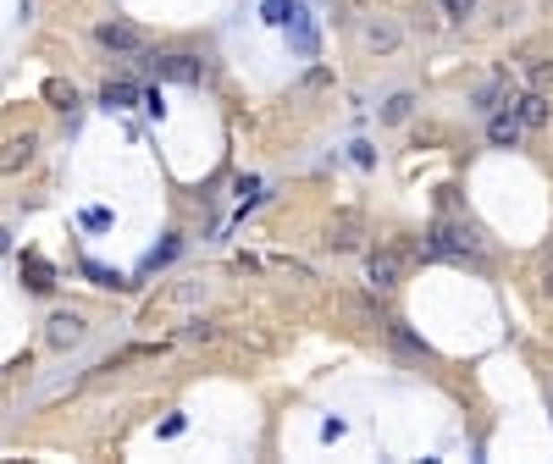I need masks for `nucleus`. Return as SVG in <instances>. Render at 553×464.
I'll return each instance as SVG.
<instances>
[{
    "label": "nucleus",
    "mask_w": 553,
    "mask_h": 464,
    "mask_svg": "<svg viewBox=\"0 0 553 464\" xmlns=\"http://www.w3.org/2000/svg\"><path fill=\"white\" fill-rule=\"evenodd\" d=\"M520 127H526V122H520L514 111H493V122H487V139H493V144H514Z\"/></svg>",
    "instance_id": "6e6552de"
},
{
    "label": "nucleus",
    "mask_w": 553,
    "mask_h": 464,
    "mask_svg": "<svg viewBox=\"0 0 553 464\" xmlns=\"http://www.w3.org/2000/svg\"><path fill=\"white\" fill-rule=\"evenodd\" d=\"M172 254H177V238H167V244H160V249H155V254H150V271H155V265H167V260H172Z\"/></svg>",
    "instance_id": "a211bd4d"
},
{
    "label": "nucleus",
    "mask_w": 553,
    "mask_h": 464,
    "mask_svg": "<svg viewBox=\"0 0 553 464\" xmlns=\"http://www.w3.org/2000/svg\"><path fill=\"white\" fill-rule=\"evenodd\" d=\"M155 73L172 78V83H200V61L194 56H167V61H155Z\"/></svg>",
    "instance_id": "0eeeda50"
},
{
    "label": "nucleus",
    "mask_w": 553,
    "mask_h": 464,
    "mask_svg": "<svg viewBox=\"0 0 553 464\" xmlns=\"http://www.w3.org/2000/svg\"><path fill=\"white\" fill-rule=\"evenodd\" d=\"M134 99H139L134 83H106V89H100V106H106V111H122V106H134Z\"/></svg>",
    "instance_id": "9b49d317"
},
{
    "label": "nucleus",
    "mask_w": 553,
    "mask_h": 464,
    "mask_svg": "<svg viewBox=\"0 0 553 464\" xmlns=\"http://www.w3.org/2000/svg\"><path fill=\"white\" fill-rule=\"evenodd\" d=\"M542 282H548V293H553V254H548V277H542Z\"/></svg>",
    "instance_id": "6ab92c4d"
},
{
    "label": "nucleus",
    "mask_w": 553,
    "mask_h": 464,
    "mask_svg": "<svg viewBox=\"0 0 553 464\" xmlns=\"http://www.w3.org/2000/svg\"><path fill=\"white\" fill-rule=\"evenodd\" d=\"M34 150H39V139H34V133H22V139H12L6 150H0V172H22V166L34 160Z\"/></svg>",
    "instance_id": "39448f33"
},
{
    "label": "nucleus",
    "mask_w": 553,
    "mask_h": 464,
    "mask_svg": "<svg viewBox=\"0 0 553 464\" xmlns=\"http://www.w3.org/2000/svg\"><path fill=\"white\" fill-rule=\"evenodd\" d=\"M22 271H28V288H34V293H50V288H56V282H50V265H45L39 254H28Z\"/></svg>",
    "instance_id": "f8f14e48"
},
{
    "label": "nucleus",
    "mask_w": 553,
    "mask_h": 464,
    "mask_svg": "<svg viewBox=\"0 0 553 464\" xmlns=\"http://www.w3.org/2000/svg\"><path fill=\"white\" fill-rule=\"evenodd\" d=\"M437 12H443L448 22H465V17L476 12V0H437Z\"/></svg>",
    "instance_id": "4468645a"
},
{
    "label": "nucleus",
    "mask_w": 553,
    "mask_h": 464,
    "mask_svg": "<svg viewBox=\"0 0 553 464\" xmlns=\"http://www.w3.org/2000/svg\"><path fill=\"white\" fill-rule=\"evenodd\" d=\"M366 282H371V288H399V254H393V249H376V254L366 260Z\"/></svg>",
    "instance_id": "20e7f679"
},
{
    "label": "nucleus",
    "mask_w": 553,
    "mask_h": 464,
    "mask_svg": "<svg viewBox=\"0 0 553 464\" xmlns=\"http://www.w3.org/2000/svg\"><path fill=\"white\" fill-rule=\"evenodd\" d=\"M83 315L78 310H61L56 321H50V331H45V338H50V348H73V343H83Z\"/></svg>",
    "instance_id": "7ed1b4c3"
},
{
    "label": "nucleus",
    "mask_w": 553,
    "mask_h": 464,
    "mask_svg": "<svg viewBox=\"0 0 553 464\" xmlns=\"http://www.w3.org/2000/svg\"><path fill=\"white\" fill-rule=\"evenodd\" d=\"M294 17V6H288V0H266V22H288Z\"/></svg>",
    "instance_id": "dca6fc26"
},
{
    "label": "nucleus",
    "mask_w": 553,
    "mask_h": 464,
    "mask_svg": "<svg viewBox=\"0 0 553 464\" xmlns=\"http://www.w3.org/2000/svg\"><path fill=\"white\" fill-rule=\"evenodd\" d=\"M94 39H100L106 50H144V28L122 22V17H106L100 28H94Z\"/></svg>",
    "instance_id": "f257e3e1"
},
{
    "label": "nucleus",
    "mask_w": 553,
    "mask_h": 464,
    "mask_svg": "<svg viewBox=\"0 0 553 464\" xmlns=\"http://www.w3.org/2000/svg\"><path fill=\"white\" fill-rule=\"evenodd\" d=\"M50 99H56V106H61V111H67V106H73V99H78V94H73V83H50Z\"/></svg>",
    "instance_id": "f3484780"
},
{
    "label": "nucleus",
    "mask_w": 553,
    "mask_h": 464,
    "mask_svg": "<svg viewBox=\"0 0 553 464\" xmlns=\"http://www.w3.org/2000/svg\"><path fill=\"white\" fill-rule=\"evenodd\" d=\"M393 45H399V28H393V22H371V28H366V50H382V56H387Z\"/></svg>",
    "instance_id": "9d476101"
},
{
    "label": "nucleus",
    "mask_w": 553,
    "mask_h": 464,
    "mask_svg": "<svg viewBox=\"0 0 553 464\" xmlns=\"http://www.w3.org/2000/svg\"><path fill=\"white\" fill-rule=\"evenodd\" d=\"M410 111H415V94H393V99L382 106V122H404Z\"/></svg>",
    "instance_id": "ddd939ff"
},
{
    "label": "nucleus",
    "mask_w": 553,
    "mask_h": 464,
    "mask_svg": "<svg viewBox=\"0 0 553 464\" xmlns=\"http://www.w3.org/2000/svg\"><path fill=\"white\" fill-rule=\"evenodd\" d=\"M514 116L526 122V127H548V116H553L548 94H520V99H514Z\"/></svg>",
    "instance_id": "423d86ee"
},
{
    "label": "nucleus",
    "mask_w": 553,
    "mask_h": 464,
    "mask_svg": "<svg viewBox=\"0 0 553 464\" xmlns=\"http://www.w3.org/2000/svg\"><path fill=\"white\" fill-rule=\"evenodd\" d=\"M432 249H437V254L476 260V232H471V227H460V221H443V227L432 232Z\"/></svg>",
    "instance_id": "f03ea898"
},
{
    "label": "nucleus",
    "mask_w": 553,
    "mask_h": 464,
    "mask_svg": "<svg viewBox=\"0 0 553 464\" xmlns=\"http://www.w3.org/2000/svg\"><path fill=\"white\" fill-rule=\"evenodd\" d=\"M288 39H294V50H299V56H315V28H310V17H305V12L288 17Z\"/></svg>",
    "instance_id": "1a4fd4ad"
},
{
    "label": "nucleus",
    "mask_w": 553,
    "mask_h": 464,
    "mask_svg": "<svg viewBox=\"0 0 553 464\" xmlns=\"http://www.w3.org/2000/svg\"><path fill=\"white\" fill-rule=\"evenodd\" d=\"M333 244H338V249H354V244H360V238H354V221H349V216L338 221V232H333Z\"/></svg>",
    "instance_id": "2eb2a0df"
}]
</instances>
